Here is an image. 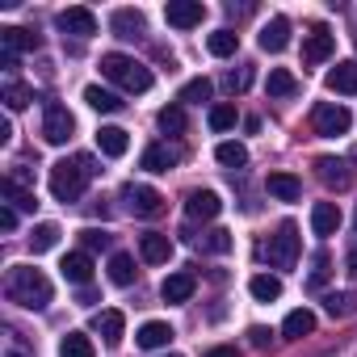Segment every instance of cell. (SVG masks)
Segmentation results:
<instances>
[{
  "instance_id": "obj_27",
  "label": "cell",
  "mask_w": 357,
  "mask_h": 357,
  "mask_svg": "<svg viewBox=\"0 0 357 357\" xmlns=\"http://www.w3.org/2000/svg\"><path fill=\"white\" fill-rule=\"evenodd\" d=\"M84 101H89V109H97V114H118V109H122L118 93H109V89H101V84H89V89H84Z\"/></svg>"
},
{
  "instance_id": "obj_9",
  "label": "cell",
  "mask_w": 357,
  "mask_h": 357,
  "mask_svg": "<svg viewBox=\"0 0 357 357\" xmlns=\"http://www.w3.org/2000/svg\"><path fill=\"white\" fill-rule=\"evenodd\" d=\"M55 26H59L63 34H72V38H93V34H97V13L84 9V5H76V9H63V13L55 17Z\"/></svg>"
},
{
  "instance_id": "obj_42",
  "label": "cell",
  "mask_w": 357,
  "mask_h": 357,
  "mask_svg": "<svg viewBox=\"0 0 357 357\" xmlns=\"http://www.w3.org/2000/svg\"><path fill=\"white\" fill-rule=\"evenodd\" d=\"M198 244H202V248H211V252H227V248H231V231H223V227H215V231H206V236H198Z\"/></svg>"
},
{
  "instance_id": "obj_3",
  "label": "cell",
  "mask_w": 357,
  "mask_h": 357,
  "mask_svg": "<svg viewBox=\"0 0 357 357\" xmlns=\"http://www.w3.org/2000/svg\"><path fill=\"white\" fill-rule=\"evenodd\" d=\"M101 76L114 80V84L126 89V93H147V89H151V68L139 63V59H130V55H122V51L101 55Z\"/></svg>"
},
{
  "instance_id": "obj_35",
  "label": "cell",
  "mask_w": 357,
  "mask_h": 357,
  "mask_svg": "<svg viewBox=\"0 0 357 357\" xmlns=\"http://www.w3.org/2000/svg\"><path fill=\"white\" fill-rule=\"evenodd\" d=\"M109 282H114V286H130V282H135V261H130L126 252H114V257H109Z\"/></svg>"
},
{
  "instance_id": "obj_28",
  "label": "cell",
  "mask_w": 357,
  "mask_h": 357,
  "mask_svg": "<svg viewBox=\"0 0 357 357\" xmlns=\"http://www.w3.org/2000/svg\"><path fill=\"white\" fill-rule=\"evenodd\" d=\"M248 290H252L257 303H278V298H282V278H273V273H257V278L248 282Z\"/></svg>"
},
{
  "instance_id": "obj_26",
  "label": "cell",
  "mask_w": 357,
  "mask_h": 357,
  "mask_svg": "<svg viewBox=\"0 0 357 357\" xmlns=\"http://www.w3.org/2000/svg\"><path fill=\"white\" fill-rule=\"evenodd\" d=\"M109 26H114L118 38H139V34H143V13H139V9H118V13L109 17Z\"/></svg>"
},
{
  "instance_id": "obj_29",
  "label": "cell",
  "mask_w": 357,
  "mask_h": 357,
  "mask_svg": "<svg viewBox=\"0 0 357 357\" xmlns=\"http://www.w3.org/2000/svg\"><path fill=\"white\" fill-rule=\"evenodd\" d=\"M311 332H315V315H311L307 307L290 311V315H286V324H282V336H290V340H298V336H311Z\"/></svg>"
},
{
  "instance_id": "obj_13",
  "label": "cell",
  "mask_w": 357,
  "mask_h": 357,
  "mask_svg": "<svg viewBox=\"0 0 357 357\" xmlns=\"http://www.w3.org/2000/svg\"><path fill=\"white\" fill-rule=\"evenodd\" d=\"M332 51H336V38H332L324 26H315V30H311V38L303 43V63H311V68H315V63H324Z\"/></svg>"
},
{
  "instance_id": "obj_34",
  "label": "cell",
  "mask_w": 357,
  "mask_h": 357,
  "mask_svg": "<svg viewBox=\"0 0 357 357\" xmlns=\"http://www.w3.org/2000/svg\"><path fill=\"white\" fill-rule=\"evenodd\" d=\"M215 160H219L223 168H244V164H248V147L227 139V143H219V147H215Z\"/></svg>"
},
{
  "instance_id": "obj_18",
  "label": "cell",
  "mask_w": 357,
  "mask_h": 357,
  "mask_svg": "<svg viewBox=\"0 0 357 357\" xmlns=\"http://www.w3.org/2000/svg\"><path fill=\"white\" fill-rule=\"evenodd\" d=\"M139 252H143L147 265H168V257H172V240L160 236V231H147V236L139 240Z\"/></svg>"
},
{
  "instance_id": "obj_41",
  "label": "cell",
  "mask_w": 357,
  "mask_h": 357,
  "mask_svg": "<svg viewBox=\"0 0 357 357\" xmlns=\"http://www.w3.org/2000/svg\"><path fill=\"white\" fill-rule=\"evenodd\" d=\"M80 244H84V252H97V248H109L114 236L101 231V227H84V231H80Z\"/></svg>"
},
{
  "instance_id": "obj_30",
  "label": "cell",
  "mask_w": 357,
  "mask_h": 357,
  "mask_svg": "<svg viewBox=\"0 0 357 357\" xmlns=\"http://www.w3.org/2000/svg\"><path fill=\"white\" fill-rule=\"evenodd\" d=\"M0 194H5L9 202H13V211H30L34 215V206H38V198H34V190H22L13 176H5V181H0Z\"/></svg>"
},
{
  "instance_id": "obj_45",
  "label": "cell",
  "mask_w": 357,
  "mask_h": 357,
  "mask_svg": "<svg viewBox=\"0 0 357 357\" xmlns=\"http://www.w3.org/2000/svg\"><path fill=\"white\" fill-rule=\"evenodd\" d=\"M223 84L236 93V89H244V84H248V72H227V80H223Z\"/></svg>"
},
{
  "instance_id": "obj_31",
  "label": "cell",
  "mask_w": 357,
  "mask_h": 357,
  "mask_svg": "<svg viewBox=\"0 0 357 357\" xmlns=\"http://www.w3.org/2000/svg\"><path fill=\"white\" fill-rule=\"evenodd\" d=\"M265 89H269V97H294V93H298V80H294V72H286V68H269Z\"/></svg>"
},
{
  "instance_id": "obj_44",
  "label": "cell",
  "mask_w": 357,
  "mask_h": 357,
  "mask_svg": "<svg viewBox=\"0 0 357 357\" xmlns=\"http://www.w3.org/2000/svg\"><path fill=\"white\" fill-rule=\"evenodd\" d=\"M0 227H5V231L17 227V211H13V206H0Z\"/></svg>"
},
{
  "instance_id": "obj_25",
  "label": "cell",
  "mask_w": 357,
  "mask_h": 357,
  "mask_svg": "<svg viewBox=\"0 0 357 357\" xmlns=\"http://www.w3.org/2000/svg\"><path fill=\"white\" fill-rule=\"evenodd\" d=\"M324 84L332 89V93H357V63L349 59V63H336L328 76H324Z\"/></svg>"
},
{
  "instance_id": "obj_11",
  "label": "cell",
  "mask_w": 357,
  "mask_h": 357,
  "mask_svg": "<svg viewBox=\"0 0 357 357\" xmlns=\"http://www.w3.org/2000/svg\"><path fill=\"white\" fill-rule=\"evenodd\" d=\"M315 176H319L328 190H344V185H349V164L336 160V155H319V160H315Z\"/></svg>"
},
{
  "instance_id": "obj_22",
  "label": "cell",
  "mask_w": 357,
  "mask_h": 357,
  "mask_svg": "<svg viewBox=\"0 0 357 357\" xmlns=\"http://www.w3.org/2000/svg\"><path fill=\"white\" fill-rule=\"evenodd\" d=\"M176 160H181V155H176L172 147H164V143H151V147L139 155V168H147V172H168Z\"/></svg>"
},
{
  "instance_id": "obj_8",
  "label": "cell",
  "mask_w": 357,
  "mask_h": 357,
  "mask_svg": "<svg viewBox=\"0 0 357 357\" xmlns=\"http://www.w3.org/2000/svg\"><path fill=\"white\" fill-rule=\"evenodd\" d=\"M202 17H206L202 0H168L164 5V22L176 30H194V26H202Z\"/></svg>"
},
{
  "instance_id": "obj_23",
  "label": "cell",
  "mask_w": 357,
  "mask_h": 357,
  "mask_svg": "<svg viewBox=\"0 0 357 357\" xmlns=\"http://www.w3.org/2000/svg\"><path fill=\"white\" fill-rule=\"evenodd\" d=\"M324 311H328L332 319L357 315V290H332V294H324Z\"/></svg>"
},
{
  "instance_id": "obj_38",
  "label": "cell",
  "mask_w": 357,
  "mask_h": 357,
  "mask_svg": "<svg viewBox=\"0 0 357 357\" xmlns=\"http://www.w3.org/2000/svg\"><path fill=\"white\" fill-rule=\"evenodd\" d=\"M34 101V89L30 84H22V80H13V84H5V105L17 114V109H26Z\"/></svg>"
},
{
  "instance_id": "obj_12",
  "label": "cell",
  "mask_w": 357,
  "mask_h": 357,
  "mask_svg": "<svg viewBox=\"0 0 357 357\" xmlns=\"http://www.w3.org/2000/svg\"><path fill=\"white\" fill-rule=\"evenodd\" d=\"M194 290H198V278H194V273H168L164 286H160L164 303H190Z\"/></svg>"
},
{
  "instance_id": "obj_5",
  "label": "cell",
  "mask_w": 357,
  "mask_h": 357,
  "mask_svg": "<svg viewBox=\"0 0 357 357\" xmlns=\"http://www.w3.org/2000/svg\"><path fill=\"white\" fill-rule=\"evenodd\" d=\"M311 126H315V135H349V126H353V114L344 109V105H336V101H319L315 109H311Z\"/></svg>"
},
{
  "instance_id": "obj_46",
  "label": "cell",
  "mask_w": 357,
  "mask_h": 357,
  "mask_svg": "<svg viewBox=\"0 0 357 357\" xmlns=\"http://www.w3.org/2000/svg\"><path fill=\"white\" fill-rule=\"evenodd\" d=\"M248 340H252L257 349H265V344H269V328H248Z\"/></svg>"
},
{
  "instance_id": "obj_20",
  "label": "cell",
  "mask_w": 357,
  "mask_h": 357,
  "mask_svg": "<svg viewBox=\"0 0 357 357\" xmlns=\"http://www.w3.org/2000/svg\"><path fill=\"white\" fill-rule=\"evenodd\" d=\"M265 190H269L278 202H298V194H303V181H298V176H290V172H269Z\"/></svg>"
},
{
  "instance_id": "obj_21",
  "label": "cell",
  "mask_w": 357,
  "mask_h": 357,
  "mask_svg": "<svg viewBox=\"0 0 357 357\" xmlns=\"http://www.w3.org/2000/svg\"><path fill=\"white\" fill-rule=\"evenodd\" d=\"M97 147H101V155L118 160V155H126V147H130V135H126L122 126H101V130H97Z\"/></svg>"
},
{
  "instance_id": "obj_14",
  "label": "cell",
  "mask_w": 357,
  "mask_h": 357,
  "mask_svg": "<svg viewBox=\"0 0 357 357\" xmlns=\"http://www.w3.org/2000/svg\"><path fill=\"white\" fill-rule=\"evenodd\" d=\"M93 332H97L105 344H122V336H126L122 311H97V315H93Z\"/></svg>"
},
{
  "instance_id": "obj_1",
  "label": "cell",
  "mask_w": 357,
  "mask_h": 357,
  "mask_svg": "<svg viewBox=\"0 0 357 357\" xmlns=\"http://www.w3.org/2000/svg\"><path fill=\"white\" fill-rule=\"evenodd\" d=\"M5 294H9V303H17V307H26V311H43V307H51V278L43 273V269H34V265H13L9 269V282H5Z\"/></svg>"
},
{
  "instance_id": "obj_36",
  "label": "cell",
  "mask_w": 357,
  "mask_h": 357,
  "mask_svg": "<svg viewBox=\"0 0 357 357\" xmlns=\"http://www.w3.org/2000/svg\"><path fill=\"white\" fill-rule=\"evenodd\" d=\"M155 122H160L164 135H181V130H185V109H181V105H164V109L155 114Z\"/></svg>"
},
{
  "instance_id": "obj_48",
  "label": "cell",
  "mask_w": 357,
  "mask_h": 357,
  "mask_svg": "<svg viewBox=\"0 0 357 357\" xmlns=\"http://www.w3.org/2000/svg\"><path fill=\"white\" fill-rule=\"evenodd\" d=\"M164 357H181V353H164Z\"/></svg>"
},
{
  "instance_id": "obj_19",
  "label": "cell",
  "mask_w": 357,
  "mask_h": 357,
  "mask_svg": "<svg viewBox=\"0 0 357 357\" xmlns=\"http://www.w3.org/2000/svg\"><path fill=\"white\" fill-rule=\"evenodd\" d=\"M0 47H5V55L38 51V34H30V30H22V26H5V30H0Z\"/></svg>"
},
{
  "instance_id": "obj_47",
  "label": "cell",
  "mask_w": 357,
  "mask_h": 357,
  "mask_svg": "<svg viewBox=\"0 0 357 357\" xmlns=\"http://www.w3.org/2000/svg\"><path fill=\"white\" fill-rule=\"evenodd\" d=\"M206 357H240V349H236V344H215Z\"/></svg>"
},
{
  "instance_id": "obj_37",
  "label": "cell",
  "mask_w": 357,
  "mask_h": 357,
  "mask_svg": "<svg viewBox=\"0 0 357 357\" xmlns=\"http://www.w3.org/2000/svg\"><path fill=\"white\" fill-rule=\"evenodd\" d=\"M55 244H59V227H55V223H38V227L30 231V248H34V252H51Z\"/></svg>"
},
{
  "instance_id": "obj_17",
  "label": "cell",
  "mask_w": 357,
  "mask_h": 357,
  "mask_svg": "<svg viewBox=\"0 0 357 357\" xmlns=\"http://www.w3.org/2000/svg\"><path fill=\"white\" fill-rule=\"evenodd\" d=\"M340 227V206L336 202H315L311 206V231L315 236H336Z\"/></svg>"
},
{
  "instance_id": "obj_2",
  "label": "cell",
  "mask_w": 357,
  "mask_h": 357,
  "mask_svg": "<svg viewBox=\"0 0 357 357\" xmlns=\"http://www.w3.org/2000/svg\"><path fill=\"white\" fill-rule=\"evenodd\" d=\"M97 172H101V168H93L89 155L59 160V164L51 168V194H55V202H76V198L84 194V185H89V176H97Z\"/></svg>"
},
{
  "instance_id": "obj_6",
  "label": "cell",
  "mask_w": 357,
  "mask_h": 357,
  "mask_svg": "<svg viewBox=\"0 0 357 357\" xmlns=\"http://www.w3.org/2000/svg\"><path fill=\"white\" fill-rule=\"evenodd\" d=\"M72 135H76V118L68 114V105L47 101V105H43V139L59 147V143H68Z\"/></svg>"
},
{
  "instance_id": "obj_43",
  "label": "cell",
  "mask_w": 357,
  "mask_h": 357,
  "mask_svg": "<svg viewBox=\"0 0 357 357\" xmlns=\"http://www.w3.org/2000/svg\"><path fill=\"white\" fill-rule=\"evenodd\" d=\"M328 278V252H315V269H311V290H319Z\"/></svg>"
},
{
  "instance_id": "obj_7",
  "label": "cell",
  "mask_w": 357,
  "mask_h": 357,
  "mask_svg": "<svg viewBox=\"0 0 357 357\" xmlns=\"http://www.w3.org/2000/svg\"><path fill=\"white\" fill-rule=\"evenodd\" d=\"M122 202H126V211L130 215H139V219H151V215H160L164 211V198H160V190H151V185H122Z\"/></svg>"
},
{
  "instance_id": "obj_4",
  "label": "cell",
  "mask_w": 357,
  "mask_h": 357,
  "mask_svg": "<svg viewBox=\"0 0 357 357\" xmlns=\"http://www.w3.org/2000/svg\"><path fill=\"white\" fill-rule=\"evenodd\" d=\"M261 257L273 269H294V261H298V227L294 223H282L278 236H269V244L261 248Z\"/></svg>"
},
{
  "instance_id": "obj_33",
  "label": "cell",
  "mask_w": 357,
  "mask_h": 357,
  "mask_svg": "<svg viewBox=\"0 0 357 357\" xmlns=\"http://www.w3.org/2000/svg\"><path fill=\"white\" fill-rule=\"evenodd\" d=\"M236 47H240V34H231V30H215V34L206 38V51H211L215 59H227V55H236Z\"/></svg>"
},
{
  "instance_id": "obj_32",
  "label": "cell",
  "mask_w": 357,
  "mask_h": 357,
  "mask_svg": "<svg viewBox=\"0 0 357 357\" xmlns=\"http://www.w3.org/2000/svg\"><path fill=\"white\" fill-rule=\"evenodd\" d=\"M59 357H97L93 336H84V332H68V336L59 340Z\"/></svg>"
},
{
  "instance_id": "obj_40",
  "label": "cell",
  "mask_w": 357,
  "mask_h": 357,
  "mask_svg": "<svg viewBox=\"0 0 357 357\" xmlns=\"http://www.w3.org/2000/svg\"><path fill=\"white\" fill-rule=\"evenodd\" d=\"M236 118H240V114H236V105H215L206 122H211V130H219V135H223V130H231V126H236Z\"/></svg>"
},
{
  "instance_id": "obj_10",
  "label": "cell",
  "mask_w": 357,
  "mask_h": 357,
  "mask_svg": "<svg viewBox=\"0 0 357 357\" xmlns=\"http://www.w3.org/2000/svg\"><path fill=\"white\" fill-rule=\"evenodd\" d=\"M219 211H223V202H219V194H215V190H194V194L185 198V215H190L194 223H198V219L206 223V219H215Z\"/></svg>"
},
{
  "instance_id": "obj_39",
  "label": "cell",
  "mask_w": 357,
  "mask_h": 357,
  "mask_svg": "<svg viewBox=\"0 0 357 357\" xmlns=\"http://www.w3.org/2000/svg\"><path fill=\"white\" fill-rule=\"evenodd\" d=\"M181 101H185V105H202V101H211V80H206V76L190 80V84L181 89Z\"/></svg>"
},
{
  "instance_id": "obj_24",
  "label": "cell",
  "mask_w": 357,
  "mask_h": 357,
  "mask_svg": "<svg viewBox=\"0 0 357 357\" xmlns=\"http://www.w3.org/2000/svg\"><path fill=\"white\" fill-rule=\"evenodd\" d=\"M172 336H176V332H172V328H168L164 319H147V324L139 328V336H135V340H139L143 349H164V344H168Z\"/></svg>"
},
{
  "instance_id": "obj_16",
  "label": "cell",
  "mask_w": 357,
  "mask_h": 357,
  "mask_svg": "<svg viewBox=\"0 0 357 357\" xmlns=\"http://www.w3.org/2000/svg\"><path fill=\"white\" fill-rule=\"evenodd\" d=\"M59 273H63L72 286H89V282H93V257H89V252H68L63 265H59Z\"/></svg>"
},
{
  "instance_id": "obj_49",
  "label": "cell",
  "mask_w": 357,
  "mask_h": 357,
  "mask_svg": "<svg viewBox=\"0 0 357 357\" xmlns=\"http://www.w3.org/2000/svg\"><path fill=\"white\" fill-rule=\"evenodd\" d=\"M353 223H357V219H353Z\"/></svg>"
},
{
  "instance_id": "obj_15",
  "label": "cell",
  "mask_w": 357,
  "mask_h": 357,
  "mask_svg": "<svg viewBox=\"0 0 357 357\" xmlns=\"http://www.w3.org/2000/svg\"><path fill=\"white\" fill-rule=\"evenodd\" d=\"M261 51H269V55H278V51H286L290 47V22L286 17H273L269 26H261Z\"/></svg>"
}]
</instances>
